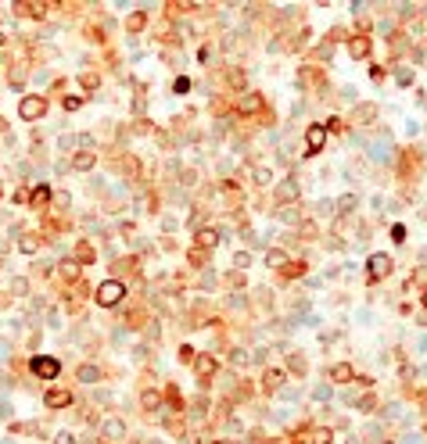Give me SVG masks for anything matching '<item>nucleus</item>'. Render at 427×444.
Masks as SVG:
<instances>
[{"label":"nucleus","instance_id":"27","mask_svg":"<svg viewBox=\"0 0 427 444\" xmlns=\"http://www.w3.org/2000/svg\"><path fill=\"white\" fill-rule=\"evenodd\" d=\"M144 22H147V18H144V14H133V18H129L126 25H129V29H133V33H136V29H144Z\"/></svg>","mask_w":427,"mask_h":444},{"label":"nucleus","instance_id":"19","mask_svg":"<svg viewBox=\"0 0 427 444\" xmlns=\"http://www.w3.org/2000/svg\"><path fill=\"white\" fill-rule=\"evenodd\" d=\"M72 165H75V168H90V165H94V150H83V154H75Z\"/></svg>","mask_w":427,"mask_h":444},{"label":"nucleus","instance_id":"6","mask_svg":"<svg viewBox=\"0 0 427 444\" xmlns=\"http://www.w3.org/2000/svg\"><path fill=\"white\" fill-rule=\"evenodd\" d=\"M101 434L108 437V441H122V437H126V423H122V419H104Z\"/></svg>","mask_w":427,"mask_h":444},{"label":"nucleus","instance_id":"18","mask_svg":"<svg viewBox=\"0 0 427 444\" xmlns=\"http://www.w3.org/2000/svg\"><path fill=\"white\" fill-rule=\"evenodd\" d=\"M280 380H284V373H280V369H269V373H266V391H277V387H280Z\"/></svg>","mask_w":427,"mask_h":444},{"label":"nucleus","instance_id":"15","mask_svg":"<svg viewBox=\"0 0 427 444\" xmlns=\"http://www.w3.org/2000/svg\"><path fill=\"white\" fill-rule=\"evenodd\" d=\"M197 240H201L205 247H216V244H219V233H216V229H201V233H197Z\"/></svg>","mask_w":427,"mask_h":444},{"label":"nucleus","instance_id":"28","mask_svg":"<svg viewBox=\"0 0 427 444\" xmlns=\"http://www.w3.org/2000/svg\"><path fill=\"white\" fill-rule=\"evenodd\" d=\"M180 362H194V347L183 344V347H180Z\"/></svg>","mask_w":427,"mask_h":444},{"label":"nucleus","instance_id":"13","mask_svg":"<svg viewBox=\"0 0 427 444\" xmlns=\"http://www.w3.org/2000/svg\"><path fill=\"white\" fill-rule=\"evenodd\" d=\"M79 380H83V384H97V380H101L97 365H79Z\"/></svg>","mask_w":427,"mask_h":444},{"label":"nucleus","instance_id":"5","mask_svg":"<svg viewBox=\"0 0 427 444\" xmlns=\"http://www.w3.org/2000/svg\"><path fill=\"white\" fill-rule=\"evenodd\" d=\"M388 272H391V258L388 254H373L370 258V276L380 280V276H388Z\"/></svg>","mask_w":427,"mask_h":444},{"label":"nucleus","instance_id":"31","mask_svg":"<svg viewBox=\"0 0 427 444\" xmlns=\"http://www.w3.org/2000/svg\"><path fill=\"white\" fill-rule=\"evenodd\" d=\"M234 265H237V269H244V265H248V251H237V258H234Z\"/></svg>","mask_w":427,"mask_h":444},{"label":"nucleus","instance_id":"29","mask_svg":"<svg viewBox=\"0 0 427 444\" xmlns=\"http://www.w3.org/2000/svg\"><path fill=\"white\" fill-rule=\"evenodd\" d=\"M173 90H176V94H187V90H190V79H176Z\"/></svg>","mask_w":427,"mask_h":444},{"label":"nucleus","instance_id":"33","mask_svg":"<svg viewBox=\"0 0 427 444\" xmlns=\"http://www.w3.org/2000/svg\"><path fill=\"white\" fill-rule=\"evenodd\" d=\"M79 258H83V262H90V258H94V251H90V244H79Z\"/></svg>","mask_w":427,"mask_h":444},{"label":"nucleus","instance_id":"24","mask_svg":"<svg viewBox=\"0 0 427 444\" xmlns=\"http://www.w3.org/2000/svg\"><path fill=\"white\" fill-rule=\"evenodd\" d=\"M47 197H51V190H47V187H40V190L33 194V204H36V208H40V204H47Z\"/></svg>","mask_w":427,"mask_h":444},{"label":"nucleus","instance_id":"34","mask_svg":"<svg viewBox=\"0 0 427 444\" xmlns=\"http://www.w3.org/2000/svg\"><path fill=\"white\" fill-rule=\"evenodd\" d=\"M61 272H65L68 280H75V272H79V269H75V262H65V269H61Z\"/></svg>","mask_w":427,"mask_h":444},{"label":"nucleus","instance_id":"21","mask_svg":"<svg viewBox=\"0 0 427 444\" xmlns=\"http://www.w3.org/2000/svg\"><path fill=\"white\" fill-rule=\"evenodd\" d=\"M197 373H201V376L216 373V362H212V358H197Z\"/></svg>","mask_w":427,"mask_h":444},{"label":"nucleus","instance_id":"1","mask_svg":"<svg viewBox=\"0 0 427 444\" xmlns=\"http://www.w3.org/2000/svg\"><path fill=\"white\" fill-rule=\"evenodd\" d=\"M122 294H126V287H122L119 280H108V283L97 287V304H101V308H112V304L122 301Z\"/></svg>","mask_w":427,"mask_h":444},{"label":"nucleus","instance_id":"16","mask_svg":"<svg viewBox=\"0 0 427 444\" xmlns=\"http://www.w3.org/2000/svg\"><path fill=\"white\" fill-rule=\"evenodd\" d=\"M18 247H22L25 254H36V247H40V240H36L33 233H25V237H22V244H18Z\"/></svg>","mask_w":427,"mask_h":444},{"label":"nucleus","instance_id":"35","mask_svg":"<svg viewBox=\"0 0 427 444\" xmlns=\"http://www.w3.org/2000/svg\"><path fill=\"white\" fill-rule=\"evenodd\" d=\"M54 444H75V437H72V434H58Z\"/></svg>","mask_w":427,"mask_h":444},{"label":"nucleus","instance_id":"23","mask_svg":"<svg viewBox=\"0 0 427 444\" xmlns=\"http://www.w3.org/2000/svg\"><path fill=\"white\" fill-rule=\"evenodd\" d=\"M312 444H334L330 430H316V434H312Z\"/></svg>","mask_w":427,"mask_h":444},{"label":"nucleus","instance_id":"26","mask_svg":"<svg viewBox=\"0 0 427 444\" xmlns=\"http://www.w3.org/2000/svg\"><path fill=\"white\" fill-rule=\"evenodd\" d=\"M373 115H377V108H373V104H363V108H359V118H363V122H370Z\"/></svg>","mask_w":427,"mask_h":444},{"label":"nucleus","instance_id":"12","mask_svg":"<svg viewBox=\"0 0 427 444\" xmlns=\"http://www.w3.org/2000/svg\"><path fill=\"white\" fill-rule=\"evenodd\" d=\"M258 108H262V97H258V94H248V97L241 100V111H244V115H251V111H258Z\"/></svg>","mask_w":427,"mask_h":444},{"label":"nucleus","instance_id":"9","mask_svg":"<svg viewBox=\"0 0 427 444\" xmlns=\"http://www.w3.org/2000/svg\"><path fill=\"white\" fill-rule=\"evenodd\" d=\"M298 197V183L295 179H284L280 187H277V201H295Z\"/></svg>","mask_w":427,"mask_h":444},{"label":"nucleus","instance_id":"37","mask_svg":"<svg viewBox=\"0 0 427 444\" xmlns=\"http://www.w3.org/2000/svg\"><path fill=\"white\" fill-rule=\"evenodd\" d=\"M223 444H234V441H223Z\"/></svg>","mask_w":427,"mask_h":444},{"label":"nucleus","instance_id":"14","mask_svg":"<svg viewBox=\"0 0 427 444\" xmlns=\"http://www.w3.org/2000/svg\"><path fill=\"white\" fill-rule=\"evenodd\" d=\"M266 265H273V269L287 265V254H284V251H277V247H273V251H266Z\"/></svg>","mask_w":427,"mask_h":444},{"label":"nucleus","instance_id":"11","mask_svg":"<svg viewBox=\"0 0 427 444\" xmlns=\"http://www.w3.org/2000/svg\"><path fill=\"white\" fill-rule=\"evenodd\" d=\"M348 54H352V57H366V54H370V40H352V43H348Z\"/></svg>","mask_w":427,"mask_h":444},{"label":"nucleus","instance_id":"8","mask_svg":"<svg viewBox=\"0 0 427 444\" xmlns=\"http://www.w3.org/2000/svg\"><path fill=\"white\" fill-rule=\"evenodd\" d=\"M370 158H377V161H388V158H391V140H388V136H384V140H373Z\"/></svg>","mask_w":427,"mask_h":444},{"label":"nucleus","instance_id":"36","mask_svg":"<svg viewBox=\"0 0 427 444\" xmlns=\"http://www.w3.org/2000/svg\"><path fill=\"white\" fill-rule=\"evenodd\" d=\"M424 308H427V294H424Z\"/></svg>","mask_w":427,"mask_h":444},{"label":"nucleus","instance_id":"7","mask_svg":"<svg viewBox=\"0 0 427 444\" xmlns=\"http://www.w3.org/2000/svg\"><path fill=\"white\" fill-rule=\"evenodd\" d=\"M68 401H72L68 391H47V397H43V405H47V408H61V405H68Z\"/></svg>","mask_w":427,"mask_h":444},{"label":"nucleus","instance_id":"30","mask_svg":"<svg viewBox=\"0 0 427 444\" xmlns=\"http://www.w3.org/2000/svg\"><path fill=\"white\" fill-rule=\"evenodd\" d=\"M291 369H298V373H305V358H302V355H291Z\"/></svg>","mask_w":427,"mask_h":444},{"label":"nucleus","instance_id":"3","mask_svg":"<svg viewBox=\"0 0 427 444\" xmlns=\"http://www.w3.org/2000/svg\"><path fill=\"white\" fill-rule=\"evenodd\" d=\"M323 140H327V126H309V133H305V154H316V150H323Z\"/></svg>","mask_w":427,"mask_h":444},{"label":"nucleus","instance_id":"4","mask_svg":"<svg viewBox=\"0 0 427 444\" xmlns=\"http://www.w3.org/2000/svg\"><path fill=\"white\" fill-rule=\"evenodd\" d=\"M33 373H36V376H43V380H54V376L61 373V365H58V358L36 355V358H33Z\"/></svg>","mask_w":427,"mask_h":444},{"label":"nucleus","instance_id":"20","mask_svg":"<svg viewBox=\"0 0 427 444\" xmlns=\"http://www.w3.org/2000/svg\"><path fill=\"white\" fill-rule=\"evenodd\" d=\"M356 204H359V201H356V194H345L341 201H338V211H356Z\"/></svg>","mask_w":427,"mask_h":444},{"label":"nucleus","instance_id":"10","mask_svg":"<svg viewBox=\"0 0 427 444\" xmlns=\"http://www.w3.org/2000/svg\"><path fill=\"white\" fill-rule=\"evenodd\" d=\"M330 376L338 380V384H348V380H352V365H348V362H338V365H330Z\"/></svg>","mask_w":427,"mask_h":444},{"label":"nucleus","instance_id":"22","mask_svg":"<svg viewBox=\"0 0 427 444\" xmlns=\"http://www.w3.org/2000/svg\"><path fill=\"white\" fill-rule=\"evenodd\" d=\"M11 290H14V294H18V297H25V290H29V283H25L22 276H14V280H11Z\"/></svg>","mask_w":427,"mask_h":444},{"label":"nucleus","instance_id":"17","mask_svg":"<svg viewBox=\"0 0 427 444\" xmlns=\"http://www.w3.org/2000/svg\"><path fill=\"white\" fill-rule=\"evenodd\" d=\"M140 405H144V408H158V405H162V397H158L155 391H144V394H140Z\"/></svg>","mask_w":427,"mask_h":444},{"label":"nucleus","instance_id":"25","mask_svg":"<svg viewBox=\"0 0 427 444\" xmlns=\"http://www.w3.org/2000/svg\"><path fill=\"white\" fill-rule=\"evenodd\" d=\"M255 179H258V183H269L273 172H269V168H262V165H255Z\"/></svg>","mask_w":427,"mask_h":444},{"label":"nucleus","instance_id":"32","mask_svg":"<svg viewBox=\"0 0 427 444\" xmlns=\"http://www.w3.org/2000/svg\"><path fill=\"white\" fill-rule=\"evenodd\" d=\"M79 104H83L79 97H65V111H75V108H79Z\"/></svg>","mask_w":427,"mask_h":444},{"label":"nucleus","instance_id":"2","mask_svg":"<svg viewBox=\"0 0 427 444\" xmlns=\"http://www.w3.org/2000/svg\"><path fill=\"white\" fill-rule=\"evenodd\" d=\"M43 111H47V100H43V97H25V100L18 104V115H22L25 122H33V118H40Z\"/></svg>","mask_w":427,"mask_h":444}]
</instances>
